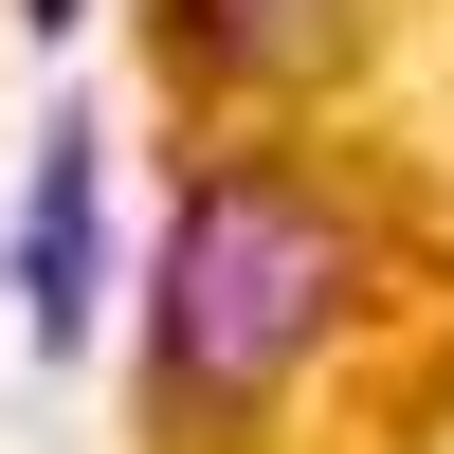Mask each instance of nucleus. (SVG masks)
I'll return each instance as SVG.
<instances>
[{
  "label": "nucleus",
  "instance_id": "f257e3e1",
  "mask_svg": "<svg viewBox=\"0 0 454 454\" xmlns=\"http://www.w3.org/2000/svg\"><path fill=\"white\" fill-rule=\"evenodd\" d=\"M364 237L346 200H327L309 164H200L164 218V291H145V400H164V436H237L254 400H291V364L327 346V309H346Z\"/></svg>",
  "mask_w": 454,
  "mask_h": 454
},
{
  "label": "nucleus",
  "instance_id": "f03ea898",
  "mask_svg": "<svg viewBox=\"0 0 454 454\" xmlns=\"http://www.w3.org/2000/svg\"><path fill=\"white\" fill-rule=\"evenodd\" d=\"M91 273H109V128L55 109L36 128V182H19V237H0V291H19L36 346H91Z\"/></svg>",
  "mask_w": 454,
  "mask_h": 454
},
{
  "label": "nucleus",
  "instance_id": "7ed1b4c3",
  "mask_svg": "<svg viewBox=\"0 0 454 454\" xmlns=\"http://www.w3.org/2000/svg\"><path fill=\"white\" fill-rule=\"evenodd\" d=\"M327 36H346V0H164V55L200 91H291Z\"/></svg>",
  "mask_w": 454,
  "mask_h": 454
},
{
  "label": "nucleus",
  "instance_id": "20e7f679",
  "mask_svg": "<svg viewBox=\"0 0 454 454\" xmlns=\"http://www.w3.org/2000/svg\"><path fill=\"white\" fill-rule=\"evenodd\" d=\"M19 19H36V36H73V19H91V0H19Z\"/></svg>",
  "mask_w": 454,
  "mask_h": 454
}]
</instances>
